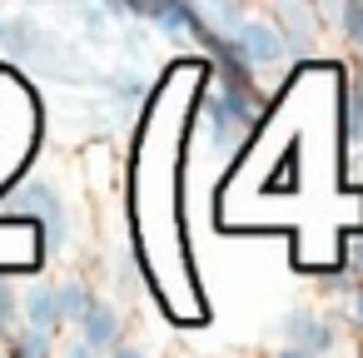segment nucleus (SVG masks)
<instances>
[{
	"mask_svg": "<svg viewBox=\"0 0 363 358\" xmlns=\"http://www.w3.org/2000/svg\"><path fill=\"white\" fill-rule=\"evenodd\" d=\"M259 90L254 85H224L219 80V90L209 95V105H204V125H209V145L219 150V155H229V150H239L244 145V135L259 125Z\"/></svg>",
	"mask_w": 363,
	"mask_h": 358,
	"instance_id": "f257e3e1",
	"label": "nucleus"
},
{
	"mask_svg": "<svg viewBox=\"0 0 363 358\" xmlns=\"http://www.w3.org/2000/svg\"><path fill=\"white\" fill-rule=\"evenodd\" d=\"M234 45H239V55H244V65H249V70H274V65L294 60L289 35L279 30V21H274V16H249V21L239 26Z\"/></svg>",
	"mask_w": 363,
	"mask_h": 358,
	"instance_id": "f03ea898",
	"label": "nucleus"
},
{
	"mask_svg": "<svg viewBox=\"0 0 363 358\" xmlns=\"http://www.w3.org/2000/svg\"><path fill=\"white\" fill-rule=\"evenodd\" d=\"M284 348H298L308 358H328L338 348V323L318 308H289L284 318Z\"/></svg>",
	"mask_w": 363,
	"mask_h": 358,
	"instance_id": "7ed1b4c3",
	"label": "nucleus"
},
{
	"mask_svg": "<svg viewBox=\"0 0 363 358\" xmlns=\"http://www.w3.org/2000/svg\"><path fill=\"white\" fill-rule=\"evenodd\" d=\"M80 338H85L95 353L110 358V353L125 343V318H120V308H115L110 298H95L90 313H85V323H80Z\"/></svg>",
	"mask_w": 363,
	"mask_h": 358,
	"instance_id": "20e7f679",
	"label": "nucleus"
},
{
	"mask_svg": "<svg viewBox=\"0 0 363 358\" xmlns=\"http://www.w3.org/2000/svg\"><path fill=\"white\" fill-rule=\"evenodd\" d=\"M16 209H26V214H35V219L45 224L50 249L60 244V234H65V209H60V199H55V189H50V184H26V189L16 194Z\"/></svg>",
	"mask_w": 363,
	"mask_h": 358,
	"instance_id": "39448f33",
	"label": "nucleus"
},
{
	"mask_svg": "<svg viewBox=\"0 0 363 358\" xmlns=\"http://www.w3.org/2000/svg\"><path fill=\"white\" fill-rule=\"evenodd\" d=\"M21 313H26V328H40V333H55L60 328V303H55V284H30L21 293Z\"/></svg>",
	"mask_w": 363,
	"mask_h": 358,
	"instance_id": "423d86ee",
	"label": "nucleus"
},
{
	"mask_svg": "<svg viewBox=\"0 0 363 358\" xmlns=\"http://www.w3.org/2000/svg\"><path fill=\"white\" fill-rule=\"evenodd\" d=\"M343 150L363 155V70L343 85Z\"/></svg>",
	"mask_w": 363,
	"mask_h": 358,
	"instance_id": "0eeeda50",
	"label": "nucleus"
},
{
	"mask_svg": "<svg viewBox=\"0 0 363 358\" xmlns=\"http://www.w3.org/2000/svg\"><path fill=\"white\" fill-rule=\"evenodd\" d=\"M274 21H279V30L289 35V50H294V55H313V11H303V6H284Z\"/></svg>",
	"mask_w": 363,
	"mask_h": 358,
	"instance_id": "6e6552de",
	"label": "nucleus"
},
{
	"mask_svg": "<svg viewBox=\"0 0 363 358\" xmlns=\"http://www.w3.org/2000/svg\"><path fill=\"white\" fill-rule=\"evenodd\" d=\"M55 303H60V323H85V313H90V303H95V293L85 289V279H60L55 284Z\"/></svg>",
	"mask_w": 363,
	"mask_h": 358,
	"instance_id": "1a4fd4ad",
	"label": "nucleus"
},
{
	"mask_svg": "<svg viewBox=\"0 0 363 358\" xmlns=\"http://www.w3.org/2000/svg\"><path fill=\"white\" fill-rule=\"evenodd\" d=\"M50 353H55V333L16 328V338H11V358H50Z\"/></svg>",
	"mask_w": 363,
	"mask_h": 358,
	"instance_id": "9d476101",
	"label": "nucleus"
},
{
	"mask_svg": "<svg viewBox=\"0 0 363 358\" xmlns=\"http://www.w3.org/2000/svg\"><path fill=\"white\" fill-rule=\"evenodd\" d=\"M333 21H338V30H343V40L363 55V0H348V6H333L328 11Z\"/></svg>",
	"mask_w": 363,
	"mask_h": 358,
	"instance_id": "9b49d317",
	"label": "nucleus"
},
{
	"mask_svg": "<svg viewBox=\"0 0 363 358\" xmlns=\"http://www.w3.org/2000/svg\"><path fill=\"white\" fill-rule=\"evenodd\" d=\"M16 313H21V289L11 279H0V333L16 328Z\"/></svg>",
	"mask_w": 363,
	"mask_h": 358,
	"instance_id": "f8f14e48",
	"label": "nucleus"
},
{
	"mask_svg": "<svg viewBox=\"0 0 363 358\" xmlns=\"http://www.w3.org/2000/svg\"><path fill=\"white\" fill-rule=\"evenodd\" d=\"M55 358H100V353H95V348H90V343H85L80 333H75V338L55 343Z\"/></svg>",
	"mask_w": 363,
	"mask_h": 358,
	"instance_id": "ddd939ff",
	"label": "nucleus"
},
{
	"mask_svg": "<svg viewBox=\"0 0 363 358\" xmlns=\"http://www.w3.org/2000/svg\"><path fill=\"white\" fill-rule=\"evenodd\" d=\"M343 254H348V274H353V279H358V284H363V234H353V239H348V249H343Z\"/></svg>",
	"mask_w": 363,
	"mask_h": 358,
	"instance_id": "4468645a",
	"label": "nucleus"
},
{
	"mask_svg": "<svg viewBox=\"0 0 363 358\" xmlns=\"http://www.w3.org/2000/svg\"><path fill=\"white\" fill-rule=\"evenodd\" d=\"M348 318H353V328L363 333V284L353 289V298H348Z\"/></svg>",
	"mask_w": 363,
	"mask_h": 358,
	"instance_id": "2eb2a0df",
	"label": "nucleus"
},
{
	"mask_svg": "<svg viewBox=\"0 0 363 358\" xmlns=\"http://www.w3.org/2000/svg\"><path fill=\"white\" fill-rule=\"evenodd\" d=\"M110 358H150V353H145V348H135V343H120Z\"/></svg>",
	"mask_w": 363,
	"mask_h": 358,
	"instance_id": "dca6fc26",
	"label": "nucleus"
},
{
	"mask_svg": "<svg viewBox=\"0 0 363 358\" xmlns=\"http://www.w3.org/2000/svg\"><path fill=\"white\" fill-rule=\"evenodd\" d=\"M274 358H308V353H298V348H279Z\"/></svg>",
	"mask_w": 363,
	"mask_h": 358,
	"instance_id": "f3484780",
	"label": "nucleus"
},
{
	"mask_svg": "<svg viewBox=\"0 0 363 358\" xmlns=\"http://www.w3.org/2000/svg\"><path fill=\"white\" fill-rule=\"evenodd\" d=\"M0 35H6V21H0Z\"/></svg>",
	"mask_w": 363,
	"mask_h": 358,
	"instance_id": "a211bd4d",
	"label": "nucleus"
},
{
	"mask_svg": "<svg viewBox=\"0 0 363 358\" xmlns=\"http://www.w3.org/2000/svg\"><path fill=\"white\" fill-rule=\"evenodd\" d=\"M358 358H363V353H358Z\"/></svg>",
	"mask_w": 363,
	"mask_h": 358,
	"instance_id": "6ab92c4d",
	"label": "nucleus"
}]
</instances>
